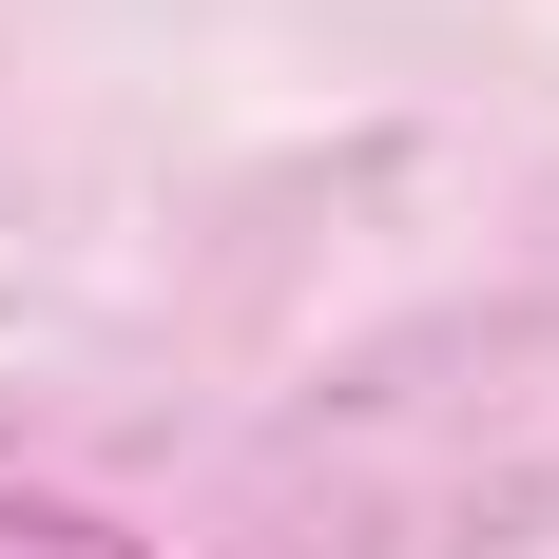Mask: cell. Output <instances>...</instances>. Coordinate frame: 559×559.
<instances>
[{"label": "cell", "mask_w": 559, "mask_h": 559, "mask_svg": "<svg viewBox=\"0 0 559 559\" xmlns=\"http://www.w3.org/2000/svg\"><path fill=\"white\" fill-rule=\"evenodd\" d=\"M0 559H97V521H20L0 502Z\"/></svg>", "instance_id": "6da1fadb"}]
</instances>
